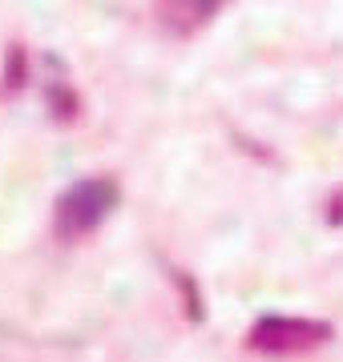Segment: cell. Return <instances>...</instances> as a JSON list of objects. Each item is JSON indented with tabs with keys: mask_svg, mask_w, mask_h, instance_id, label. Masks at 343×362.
<instances>
[{
	"mask_svg": "<svg viewBox=\"0 0 343 362\" xmlns=\"http://www.w3.org/2000/svg\"><path fill=\"white\" fill-rule=\"evenodd\" d=\"M331 338L327 322H311V318H259L254 330L247 334V350H259V354H307V350L323 346Z\"/></svg>",
	"mask_w": 343,
	"mask_h": 362,
	"instance_id": "7a4b0ae2",
	"label": "cell"
},
{
	"mask_svg": "<svg viewBox=\"0 0 343 362\" xmlns=\"http://www.w3.org/2000/svg\"><path fill=\"white\" fill-rule=\"evenodd\" d=\"M118 206V185L109 177H85L77 185H69L61 202H57V233L65 242H77L85 233H93Z\"/></svg>",
	"mask_w": 343,
	"mask_h": 362,
	"instance_id": "6da1fadb",
	"label": "cell"
},
{
	"mask_svg": "<svg viewBox=\"0 0 343 362\" xmlns=\"http://www.w3.org/2000/svg\"><path fill=\"white\" fill-rule=\"evenodd\" d=\"M162 8H166V16H182L178 33H190V28H198L210 13H218L223 0H162Z\"/></svg>",
	"mask_w": 343,
	"mask_h": 362,
	"instance_id": "3957f363",
	"label": "cell"
},
{
	"mask_svg": "<svg viewBox=\"0 0 343 362\" xmlns=\"http://www.w3.org/2000/svg\"><path fill=\"white\" fill-rule=\"evenodd\" d=\"M16 85H21V45L9 49V89H16Z\"/></svg>",
	"mask_w": 343,
	"mask_h": 362,
	"instance_id": "277c9868",
	"label": "cell"
}]
</instances>
